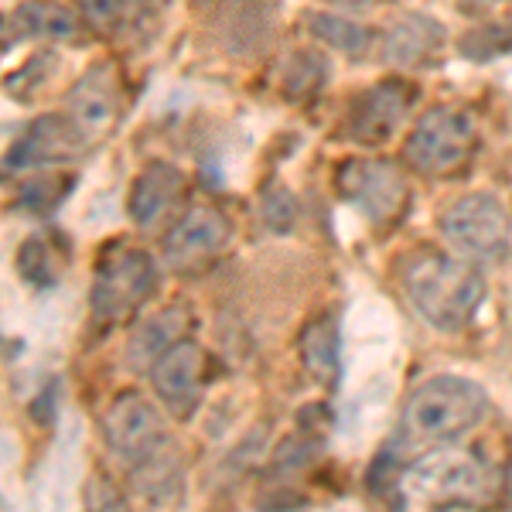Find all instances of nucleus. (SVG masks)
I'll return each mask as SVG.
<instances>
[{"instance_id": "1", "label": "nucleus", "mask_w": 512, "mask_h": 512, "mask_svg": "<svg viewBox=\"0 0 512 512\" xmlns=\"http://www.w3.org/2000/svg\"><path fill=\"white\" fill-rule=\"evenodd\" d=\"M417 315L441 332H461L485 301V277L475 263L444 253H414L400 270Z\"/></svg>"}, {"instance_id": "2", "label": "nucleus", "mask_w": 512, "mask_h": 512, "mask_svg": "<svg viewBox=\"0 0 512 512\" xmlns=\"http://www.w3.org/2000/svg\"><path fill=\"white\" fill-rule=\"evenodd\" d=\"M489 414V396L465 376H431L403 403V434L414 444H444Z\"/></svg>"}, {"instance_id": "3", "label": "nucleus", "mask_w": 512, "mask_h": 512, "mask_svg": "<svg viewBox=\"0 0 512 512\" xmlns=\"http://www.w3.org/2000/svg\"><path fill=\"white\" fill-rule=\"evenodd\" d=\"M403 495L420 506H485L495 499V472L478 454L437 448L403 475Z\"/></svg>"}, {"instance_id": "4", "label": "nucleus", "mask_w": 512, "mask_h": 512, "mask_svg": "<svg viewBox=\"0 0 512 512\" xmlns=\"http://www.w3.org/2000/svg\"><path fill=\"white\" fill-rule=\"evenodd\" d=\"M441 236L461 260L468 263H499L512 246V219L506 205L495 195H465L444 209Z\"/></svg>"}, {"instance_id": "5", "label": "nucleus", "mask_w": 512, "mask_h": 512, "mask_svg": "<svg viewBox=\"0 0 512 512\" xmlns=\"http://www.w3.org/2000/svg\"><path fill=\"white\" fill-rule=\"evenodd\" d=\"M407 161L420 175H454L475 151V120L458 106H431L407 137Z\"/></svg>"}, {"instance_id": "6", "label": "nucleus", "mask_w": 512, "mask_h": 512, "mask_svg": "<svg viewBox=\"0 0 512 512\" xmlns=\"http://www.w3.org/2000/svg\"><path fill=\"white\" fill-rule=\"evenodd\" d=\"M154 284H158V267L151 253L134 250V246L106 253L93 274V291H89L93 315L99 321L127 318L154 294Z\"/></svg>"}, {"instance_id": "7", "label": "nucleus", "mask_w": 512, "mask_h": 512, "mask_svg": "<svg viewBox=\"0 0 512 512\" xmlns=\"http://www.w3.org/2000/svg\"><path fill=\"white\" fill-rule=\"evenodd\" d=\"M103 434L110 451L130 468H140L168 444V427H164L158 403L137 390H123L110 403L103 417Z\"/></svg>"}, {"instance_id": "8", "label": "nucleus", "mask_w": 512, "mask_h": 512, "mask_svg": "<svg viewBox=\"0 0 512 512\" xmlns=\"http://www.w3.org/2000/svg\"><path fill=\"white\" fill-rule=\"evenodd\" d=\"M335 188L349 205L362 212L369 222H390L407 205V178L393 161L383 158H349L338 164Z\"/></svg>"}, {"instance_id": "9", "label": "nucleus", "mask_w": 512, "mask_h": 512, "mask_svg": "<svg viewBox=\"0 0 512 512\" xmlns=\"http://www.w3.org/2000/svg\"><path fill=\"white\" fill-rule=\"evenodd\" d=\"M229 236H233V226H229L226 212L216 205H192L164 236V263L181 274L195 270L209 263L229 243Z\"/></svg>"}, {"instance_id": "10", "label": "nucleus", "mask_w": 512, "mask_h": 512, "mask_svg": "<svg viewBox=\"0 0 512 512\" xmlns=\"http://www.w3.org/2000/svg\"><path fill=\"white\" fill-rule=\"evenodd\" d=\"M205 366H209V355H205L202 345L188 342V338L164 352L151 366V386L171 417L188 420L195 414L198 400H202Z\"/></svg>"}, {"instance_id": "11", "label": "nucleus", "mask_w": 512, "mask_h": 512, "mask_svg": "<svg viewBox=\"0 0 512 512\" xmlns=\"http://www.w3.org/2000/svg\"><path fill=\"white\" fill-rule=\"evenodd\" d=\"M417 89L403 79H383L373 89H362L349 106V137L359 144H383L396 134L414 106Z\"/></svg>"}, {"instance_id": "12", "label": "nucleus", "mask_w": 512, "mask_h": 512, "mask_svg": "<svg viewBox=\"0 0 512 512\" xmlns=\"http://www.w3.org/2000/svg\"><path fill=\"white\" fill-rule=\"evenodd\" d=\"M69 120L79 127V134L86 140L103 137L113 127L120 113V79L117 69L110 62H99L93 69H86L79 82L72 86L69 99H65Z\"/></svg>"}, {"instance_id": "13", "label": "nucleus", "mask_w": 512, "mask_h": 512, "mask_svg": "<svg viewBox=\"0 0 512 512\" xmlns=\"http://www.w3.org/2000/svg\"><path fill=\"white\" fill-rule=\"evenodd\" d=\"M89 140L79 134V127L69 117H38L24 134L14 140L7 154V168H45V164H65L79 158Z\"/></svg>"}, {"instance_id": "14", "label": "nucleus", "mask_w": 512, "mask_h": 512, "mask_svg": "<svg viewBox=\"0 0 512 512\" xmlns=\"http://www.w3.org/2000/svg\"><path fill=\"white\" fill-rule=\"evenodd\" d=\"M181 195H185V178H181L175 164L151 161L144 164V171L130 185L127 212L140 229H158L171 216V209H175Z\"/></svg>"}, {"instance_id": "15", "label": "nucleus", "mask_w": 512, "mask_h": 512, "mask_svg": "<svg viewBox=\"0 0 512 512\" xmlns=\"http://www.w3.org/2000/svg\"><path fill=\"white\" fill-rule=\"evenodd\" d=\"M444 48V28L427 14H403L383 38V62L393 69H424Z\"/></svg>"}, {"instance_id": "16", "label": "nucleus", "mask_w": 512, "mask_h": 512, "mask_svg": "<svg viewBox=\"0 0 512 512\" xmlns=\"http://www.w3.org/2000/svg\"><path fill=\"white\" fill-rule=\"evenodd\" d=\"M188 325H192V315H188L185 308H178V304H171V308L154 311L151 318H144L134 332H130V345H127L130 366L151 373V366L164 352L175 349L178 342H185Z\"/></svg>"}, {"instance_id": "17", "label": "nucleus", "mask_w": 512, "mask_h": 512, "mask_svg": "<svg viewBox=\"0 0 512 512\" xmlns=\"http://www.w3.org/2000/svg\"><path fill=\"white\" fill-rule=\"evenodd\" d=\"M338 321L332 315H318L301 335V362L308 376L321 386H335L342 373V352H338Z\"/></svg>"}, {"instance_id": "18", "label": "nucleus", "mask_w": 512, "mask_h": 512, "mask_svg": "<svg viewBox=\"0 0 512 512\" xmlns=\"http://www.w3.org/2000/svg\"><path fill=\"white\" fill-rule=\"evenodd\" d=\"M274 24V0H233L226 14V38L236 52L263 45Z\"/></svg>"}, {"instance_id": "19", "label": "nucleus", "mask_w": 512, "mask_h": 512, "mask_svg": "<svg viewBox=\"0 0 512 512\" xmlns=\"http://www.w3.org/2000/svg\"><path fill=\"white\" fill-rule=\"evenodd\" d=\"M18 31L28 38H76L79 24L65 7L31 0V4H21L18 11Z\"/></svg>"}, {"instance_id": "20", "label": "nucleus", "mask_w": 512, "mask_h": 512, "mask_svg": "<svg viewBox=\"0 0 512 512\" xmlns=\"http://www.w3.org/2000/svg\"><path fill=\"white\" fill-rule=\"evenodd\" d=\"M308 24L321 41H328V45L345 55H359L369 48V31L352 18H342V14H311Z\"/></svg>"}, {"instance_id": "21", "label": "nucleus", "mask_w": 512, "mask_h": 512, "mask_svg": "<svg viewBox=\"0 0 512 512\" xmlns=\"http://www.w3.org/2000/svg\"><path fill=\"white\" fill-rule=\"evenodd\" d=\"M72 185H76V181H72L69 175H35V178L21 181L18 202H21V209L45 216V212L59 209L62 198L72 192Z\"/></svg>"}, {"instance_id": "22", "label": "nucleus", "mask_w": 512, "mask_h": 512, "mask_svg": "<svg viewBox=\"0 0 512 512\" xmlns=\"http://www.w3.org/2000/svg\"><path fill=\"white\" fill-rule=\"evenodd\" d=\"M18 274H21V280H28V284H35V287H52L55 280H59V260H55L52 246H48L41 236H31L21 243Z\"/></svg>"}, {"instance_id": "23", "label": "nucleus", "mask_w": 512, "mask_h": 512, "mask_svg": "<svg viewBox=\"0 0 512 512\" xmlns=\"http://www.w3.org/2000/svg\"><path fill=\"white\" fill-rule=\"evenodd\" d=\"M325 76H328V62L321 59L318 52H297L294 59L287 62V72H284V96L304 99V96L318 93Z\"/></svg>"}, {"instance_id": "24", "label": "nucleus", "mask_w": 512, "mask_h": 512, "mask_svg": "<svg viewBox=\"0 0 512 512\" xmlns=\"http://www.w3.org/2000/svg\"><path fill=\"white\" fill-rule=\"evenodd\" d=\"M260 216L267 222V229L274 233H291L297 222V202L284 185H267V192L260 198Z\"/></svg>"}, {"instance_id": "25", "label": "nucleus", "mask_w": 512, "mask_h": 512, "mask_svg": "<svg viewBox=\"0 0 512 512\" xmlns=\"http://www.w3.org/2000/svg\"><path fill=\"white\" fill-rule=\"evenodd\" d=\"M509 48H512V28H506V24H485V28L472 31V35L461 41V52L478 62L509 52Z\"/></svg>"}, {"instance_id": "26", "label": "nucleus", "mask_w": 512, "mask_h": 512, "mask_svg": "<svg viewBox=\"0 0 512 512\" xmlns=\"http://www.w3.org/2000/svg\"><path fill=\"white\" fill-rule=\"evenodd\" d=\"M134 7V0H82V14L96 28H110Z\"/></svg>"}, {"instance_id": "27", "label": "nucleus", "mask_w": 512, "mask_h": 512, "mask_svg": "<svg viewBox=\"0 0 512 512\" xmlns=\"http://www.w3.org/2000/svg\"><path fill=\"white\" fill-rule=\"evenodd\" d=\"M86 512H130V506L110 482H93L86 495Z\"/></svg>"}]
</instances>
